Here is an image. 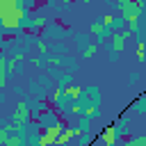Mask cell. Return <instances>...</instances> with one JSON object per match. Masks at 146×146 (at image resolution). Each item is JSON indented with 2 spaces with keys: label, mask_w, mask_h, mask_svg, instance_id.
<instances>
[{
  "label": "cell",
  "mask_w": 146,
  "mask_h": 146,
  "mask_svg": "<svg viewBox=\"0 0 146 146\" xmlns=\"http://www.w3.org/2000/svg\"><path fill=\"white\" fill-rule=\"evenodd\" d=\"M25 18H27L25 7H16L14 11H9V14L0 16V27H2V30H21Z\"/></svg>",
  "instance_id": "1"
},
{
  "label": "cell",
  "mask_w": 146,
  "mask_h": 146,
  "mask_svg": "<svg viewBox=\"0 0 146 146\" xmlns=\"http://www.w3.org/2000/svg\"><path fill=\"white\" fill-rule=\"evenodd\" d=\"M43 130H46V132H43V135L36 139V144H39V146H48V144H55V139H57V137H59V132L64 130V123H62L59 119H55V121H52L48 128H43Z\"/></svg>",
  "instance_id": "2"
},
{
  "label": "cell",
  "mask_w": 146,
  "mask_h": 146,
  "mask_svg": "<svg viewBox=\"0 0 146 146\" xmlns=\"http://www.w3.org/2000/svg\"><path fill=\"white\" fill-rule=\"evenodd\" d=\"M11 121L16 123L18 132L25 130V125H27V121H30V107H27L25 100H21V103L16 105V110H14V119H11Z\"/></svg>",
  "instance_id": "3"
},
{
  "label": "cell",
  "mask_w": 146,
  "mask_h": 146,
  "mask_svg": "<svg viewBox=\"0 0 146 146\" xmlns=\"http://www.w3.org/2000/svg\"><path fill=\"white\" fill-rule=\"evenodd\" d=\"M116 5L121 9L123 21H128L132 16H139V11H141V0H125V2H116Z\"/></svg>",
  "instance_id": "4"
},
{
  "label": "cell",
  "mask_w": 146,
  "mask_h": 146,
  "mask_svg": "<svg viewBox=\"0 0 146 146\" xmlns=\"http://www.w3.org/2000/svg\"><path fill=\"white\" fill-rule=\"evenodd\" d=\"M130 36H132V32H130V30H128V32H116V34L112 36L110 46H112V52H114V57L123 52V48H125V43H128V39H130Z\"/></svg>",
  "instance_id": "5"
},
{
  "label": "cell",
  "mask_w": 146,
  "mask_h": 146,
  "mask_svg": "<svg viewBox=\"0 0 146 146\" xmlns=\"http://www.w3.org/2000/svg\"><path fill=\"white\" fill-rule=\"evenodd\" d=\"M116 130H119L116 125L105 128V130H103V135H100V141H103L105 146H114V144H116V139H119V137H116Z\"/></svg>",
  "instance_id": "6"
},
{
  "label": "cell",
  "mask_w": 146,
  "mask_h": 146,
  "mask_svg": "<svg viewBox=\"0 0 146 146\" xmlns=\"http://www.w3.org/2000/svg\"><path fill=\"white\" fill-rule=\"evenodd\" d=\"M91 34H96L100 41H107V27L103 25V21H98V23H91Z\"/></svg>",
  "instance_id": "7"
},
{
  "label": "cell",
  "mask_w": 146,
  "mask_h": 146,
  "mask_svg": "<svg viewBox=\"0 0 146 146\" xmlns=\"http://www.w3.org/2000/svg\"><path fill=\"white\" fill-rule=\"evenodd\" d=\"M64 96H66L68 100H80V98H82V89H80L78 84H71V87L64 89Z\"/></svg>",
  "instance_id": "8"
},
{
  "label": "cell",
  "mask_w": 146,
  "mask_h": 146,
  "mask_svg": "<svg viewBox=\"0 0 146 146\" xmlns=\"http://www.w3.org/2000/svg\"><path fill=\"white\" fill-rule=\"evenodd\" d=\"M75 137V128H64L62 132H59V137L55 139V144H66V141H71Z\"/></svg>",
  "instance_id": "9"
},
{
  "label": "cell",
  "mask_w": 146,
  "mask_h": 146,
  "mask_svg": "<svg viewBox=\"0 0 146 146\" xmlns=\"http://www.w3.org/2000/svg\"><path fill=\"white\" fill-rule=\"evenodd\" d=\"M7 78H9V66H7V59L0 55V89L7 84Z\"/></svg>",
  "instance_id": "10"
},
{
  "label": "cell",
  "mask_w": 146,
  "mask_h": 146,
  "mask_svg": "<svg viewBox=\"0 0 146 146\" xmlns=\"http://www.w3.org/2000/svg\"><path fill=\"white\" fill-rule=\"evenodd\" d=\"M96 52H98V46H96V43H89V46H87V48L82 50V57H87V59H91V57H94Z\"/></svg>",
  "instance_id": "11"
},
{
  "label": "cell",
  "mask_w": 146,
  "mask_h": 146,
  "mask_svg": "<svg viewBox=\"0 0 146 146\" xmlns=\"http://www.w3.org/2000/svg\"><path fill=\"white\" fill-rule=\"evenodd\" d=\"M5 144H7V146H21V144H23V137H21V135H9Z\"/></svg>",
  "instance_id": "12"
},
{
  "label": "cell",
  "mask_w": 146,
  "mask_h": 146,
  "mask_svg": "<svg viewBox=\"0 0 146 146\" xmlns=\"http://www.w3.org/2000/svg\"><path fill=\"white\" fill-rule=\"evenodd\" d=\"M128 146H146V135H139V137L128 139Z\"/></svg>",
  "instance_id": "13"
},
{
  "label": "cell",
  "mask_w": 146,
  "mask_h": 146,
  "mask_svg": "<svg viewBox=\"0 0 146 146\" xmlns=\"http://www.w3.org/2000/svg\"><path fill=\"white\" fill-rule=\"evenodd\" d=\"M128 30H130L132 34L139 30V16H132V18H128Z\"/></svg>",
  "instance_id": "14"
},
{
  "label": "cell",
  "mask_w": 146,
  "mask_h": 146,
  "mask_svg": "<svg viewBox=\"0 0 146 146\" xmlns=\"http://www.w3.org/2000/svg\"><path fill=\"white\" fill-rule=\"evenodd\" d=\"M137 59H139V62H144V59H146V46H144V41H139V43H137Z\"/></svg>",
  "instance_id": "15"
},
{
  "label": "cell",
  "mask_w": 146,
  "mask_h": 146,
  "mask_svg": "<svg viewBox=\"0 0 146 146\" xmlns=\"http://www.w3.org/2000/svg\"><path fill=\"white\" fill-rule=\"evenodd\" d=\"M114 23H116V18H114L112 14H105V16H103V25H105V27H112Z\"/></svg>",
  "instance_id": "16"
},
{
  "label": "cell",
  "mask_w": 146,
  "mask_h": 146,
  "mask_svg": "<svg viewBox=\"0 0 146 146\" xmlns=\"http://www.w3.org/2000/svg\"><path fill=\"white\" fill-rule=\"evenodd\" d=\"M135 107H137L139 112H144V114H146V96H139V100L135 103Z\"/></svg>",
  "instance_id": "17"
},
{
  "label": "cell",
  "mask_w": 146,
  "mask_h": 146,
  "mask_svg": "<svg viewBox=\"0 0 146 146\" xmlns=\"http://www.w3.org/2000/svg\"><path fill=\"white\" fill-rule=\"evenodd\" d=\"M36 50H39V52H43V55H46V52H48V43H46V41H43V39H39V41H36Z\"/></svg>",
  "instance_id": "18"
},
{
  "label": "cell",
  "mask_w": 146,
  "mask_h": 146,
  "mask_svg": "<svg viewBox=\"0 0 146 146\" xmlns=\"http://www.w3.org/2000/svg\"><path fill=\"white\" fill-rule=\"evenodd\" d=\"M7 137H9V130H7L5 125H0V144H5V141H7Z\"/></svg>",
  "instance_id": "19"
},
{
  "label": "cell",
  "mask_w": 146,
  "mask_h": 146,
  "mask_svg": "<svg viewBox=\"0 0 146 146\" xmlns=\"http://www.w3.org/2000/svg\"><path fill=\"white\" fill-rule=\"evenodd\" d=\"M48 62H50V64H59L62 59H59V57H48Z\"/></svg>",
  "instance_id": "20"
},
{
  "label": "cell",
  "mask_w": 146,
  "mask_h": 146,
  "mask_svg": "<svg viewBox=\"0 0 146 146\" xmlns=\"http://www.w3.org/2000/svg\"><path fill=\"white\" fill-rule=\"evenodd\" d=\"M16 5L18 7H25V0H16Z\"/></svg>",
  "instance_id": "21"
},
{
  "label": "cell",
  "mask_w": 146,
  "mask_h": 146,
  "mask_svg": "<svg viewBox=\"0 0 146 146\" xmlns=\"http://www.w3.org/2000/svg\"><path fill=\"white\" fill-rule=\"evenodd\" d=\"M57 2H62V5H68V2H71V0H57Z\"/></svg>",
  "instance_id": "22"
},
{
  "label": "cell",
  "mask_w": 146,
  "mask_h": 146,
  "mask_svg": "<svg viewBox=\"0 0 146 146\" xmlns=\"http://www.w3.org/2000/svg\"><path fill=\"white\" fill-rule=\"evenodd\" d=\"M80 2H91V0H80Z\"/></svg>",
  "instance_id": "23"
}]
</instances>
